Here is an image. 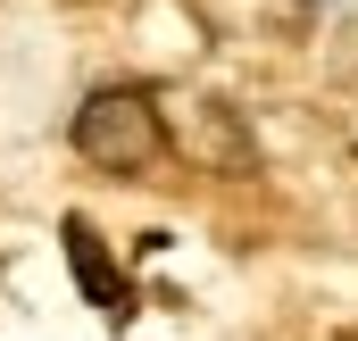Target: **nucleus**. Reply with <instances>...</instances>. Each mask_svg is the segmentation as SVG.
I'll return each mask as SVG.
<instances>
[{
	"mask_svg": "<svg viewBox=\"0 0 358 341\" xmlns=\"http://www.w3.org/2000/svg\"><path fill=\"white\" fill-rule=\"evenodd\" d=\"M76 150H84L100 175H142L159 150H167V125H159V100L142 84H108L76 108Z\"/></svg>",
	"mask_w": 358,
	"mask_h": 341,
	"instance_id": "1",
	"label": "nucleus"
},
{
	"mask_svg": "<svg viewBox=\"0 0 358 341\" xmlns=\"http://www.w3.org/2000/svg\"><path fill=\"white\" fill-rule=\"evenodd\" d=\"M67 250H76V283H84L92 308H125V291L108 283V266H100V250H92V225H84V217H67Z\"/></svg>",
	"mask_w": 358,
	"mask_h": 341,
	"instance_id": "2",
	"label": "nucleus"
}]
</instances>
